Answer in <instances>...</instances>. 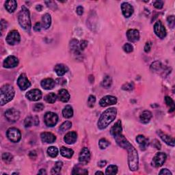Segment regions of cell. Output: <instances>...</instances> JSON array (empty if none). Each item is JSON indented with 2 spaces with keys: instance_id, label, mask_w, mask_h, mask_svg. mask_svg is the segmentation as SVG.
<instances>
[{
  "instance_id": "6da1fadb",
  "label": "cell",
  "mask_w": 175,
  "mask_h": 175,
  "mask_svg": "<svg viewBox=\"0 0 175 175\" xmlns=\"http://www.w3.org/2000/svg\"><path fill=\"white\" fill-rule=\"evenodd\" d=\"M116 142L120 147L126 149L128 153V165L131 171H136L139 167L138 153L134 146L126 139L122 133L114 136Z\"/></svg>"
},
{
  "instance_id": "7a4b0ae2",
  "label": "cell",
  "mask_w": 175,
  "mask_h": 175,
  "mask_svg": "<svg viewBox=\"0 0 175 175\" xmlns=\"http://www.w3.org/2000/svg\"><path fill=\"white\" fill-rule=\"evenodd\" d=\"M117 114V110L116 108H110L106 110L104 112H103L101 116H100L98 123V127L99 129H105L107 128L110 123L114 121L116 118Z\"/></svg>"
},
{
  "instance_id": "3957f363",
  "label": "cell",
  "mask_w": 175,
  "mask_h": 175,
  "mask_svg": "<svg viewBox=\"0 0 175 175\" xmlns=\"http://www.w3.org/2000/svg\"><path fill=\"white\" fill-rule=\"evenodd\" d=\"M18 21L21 26L24 29L30 32L31 28V24L30 19V14L28 8L23 5L21 7V10L20 11L18 15Z\"/></svg>"
},
{
  "instance_id": "277c9868",
  "label": "cell",
  "mask_w": 175,
  "mask_h": 175,
  "mask_svg": "<svg viewBox=\"0 0 175 175\" xmlns=\"http://www.w3.org/2000/svg\"><path fill=\"white\" fill-rule=\"evenodd\" d=\"M15 95V89L11 85L5 84L1 88L0 91V103L3 106L12 101Z\"/></svg>"
},
{
  "instance_id": "5b68a950",
  "label": "cell",
  "mask_w": 175,
  "mask_h": 175,
  "mask_svg": "<svg viewBox=\"0 0 175 175\" xmlns=\"http://www.w3.org/2000/svg\"><path fill=\"white\" fill-rule=\"evenodd\" d=\"M6 136L8 140L14 143L19 142L21 139V131L15 127L8 129L6 132Z\"/></svg>"
},
{
  "instance_id": "8992f818",
  "label": "cell",
  "mask_w": 175,
  "mask_h": 175,
  "mask_svg": "<svg viewBox=\"0 0 175 175\" xmlns=\"http://www.w3.org/2000/svg\"><path fill=\"white\" fill-rule=\"evenodd\" d=\"M44 120L45 125L49 127H53L58 121V116L56 113L49 111L45 114L44 116Z\"/></svg>"
},
{
  "instance_id": "52a82bcc",
  "label": "cell",
  "mask_w": 175,
  "mask_h": 175,
  "mask_svg": "<svg viewBox=\"0 0 175 175\" xmlns=\"http://www.w3.org/2000/svg\"><path fill=\"white\" fill-rule=\"evenodd\" d=\"M5 41L8 44L10 45H15L19 44L21 41V36L18 31L13 30L10 31L5 38Z\"/></svg>"
},
{
  "instance_id": "ba28073f",
  "label": "cell",
  "mask_w": 175,
  "mask_h": 175,
  "mask_svg": "<svg viewBox=\"0 0 175 175\" xmlns=\"http://www.w3.org/2000/svg\"><path fill=\"white\" fill-rule=\"evenodd\" d=\"M166 158H167V155L164 153H162V152H159V153H156L155 155L154 156L153 160H152V166L155 168H159L162 166L163 163H165Z\"/></svg>"
},
{
  "instance_id": "9c48e42d",
  "label": "cell",
  "mask_w": 175,
  "mask_h": 175,
  "mask_svg": "<svg viewBox=\"0 0 175 175\" xmlns=\"http://www.w3.org/2000/svg\"><path fill=\"white\" fill-rule=\"evenodd\" d=\"M5 117L9 122H15L19 120L20 117V113L18 110L15 108L8 109L5 112Z\"/></svg>"
},
{
  "instance_id": "30bf717a",
  "label": "cell",
  "mask_w": 175,
  "mask_h": 175,
  "mask_svg": "<svg viewBox=\"0 0 175 175\" xmlns=\"http://www.w3.org/2000/svg\"><path fill=\"white\" fill-rule=\"evenodd\" d=\"M154 31L159 38L163 39L167 35V31L161 21H157L154 25Z\"/></svg>"
},
{
  "instance_id": "8fae6325",
  "label": "cell",
  "mask_w": 175,
  "mask_h": 175,
  "mask_svg": "<svg viewBox=\"0 0 175 175\" xmlns=\"http://www.w3.org/2000/svg\"><path fill=\"white\" fill-rule=\"evenodd\" d=\"M90 160V152L86 147L82 149L79 155V162L82 165H86Z\"/></svg>"
},
{
  "instance_id": "7c38bea8",
  "label": "cell",
  "mask_w": 175,
  "mask_h": 175,
  "mask_svg": "<svg viewBox=\"0 0 175 175\" xmlns=\"http://www.w3.org/2000/svg\"><path fill=\"white\" fill-rule=\"evenodd\" d=\"M25 97H27V99H28L30 101H37L41 100L42 94V92L39 90V89H32L30 91H28Z\"/></svg>"
},
{
  "instance_id": "4fadbf2b",
  "label": "cell",
  "mask_w": 175,
  "mask_h": 175,
  "mask_svg": "<svg viewBox=\"0 0 175 175\" xmlns=\"http://www.w3.org/2000/svg\"><path fill=\"white\" fill-rule=\"evenodd\" d=\"M17 84L21 90H27L28 88L30 87L31 84L29 80H28L26 75L24 73L21 74L17 80Z\"/></svg>"
},
{
  "instance_id": "5bb4252c",
  "label": "cell",
  "mask_w": 175,
  "mask_h": 175,
  "mask_svg": "<svg viewBox=\"0 0 175 175\" xmlns=\"http://www.w3.org/2000/svg\"><path fill=\"white\" fill-rule=\"evenodd\" d=\"M19 64V60L16 57L10 56L5 58L4 62V67L7 68H13L16 67Z\"/></svg>"
},
{
  "instance_id": "9a60e30c",
  "label": "cell",
  "mask_w": 175,
  "mask_h": 175,
  "mask_svg": "<svg viewBox=\"0 0 175 175\" xmlns=\"http://www.w3.org/2000/svg\"><path fill=\"white\" fill-rule=\"evenodd\" d=\"M116 103H117L116 97L111 95H107L103 97L99 102V104L101 107H107V106L116 104Z\"/></svg>"
},
{
  "instance_id": "2e32d148",
  "label": "cell",
  "mask_w": 175,
  "mask_h": 175,
  "mask_svg": "<svg viewBox=\"0 0 175 175\" xmlns=\"http://www.w3.org/2000/svg\"><path fill=\"white\" fill-rule=\"evenodd\" d=\"M121 10L123 15H124L126 18L130 17L132 15H133V13L134 12L133 7L127 2L122 3L121 5Z\"/></svg>"
},
{
  "instance_id": "e0dca14e",
  "label": "cell",
  "mask_w": 175,
  "mask_h": 175,
  "mask_svg": "<svg viewBox=\"0 0 175 175\" xmlns=\"http://www.w3.org/2000/svg\"><path fill=\"white\" fill-rule=\"evenodd\" d=\"M127 37L129 41L131 42H135L139 41L140 32L138 30L135 29L129 30L127 31Z\"/></svg>"
},
{
  "instance_id": "ac0fdd59",
  "label": "cell",
  "mask_w": 175,
  "mask_h": 175,
  "mask_svg": "<svg viewBox=\"0 0 175 175\" xmlns=\"http://www.w3.org/2000/svg\"><path fill=\"white\" fill-rule=\"evenodd\" d=\"M41 138L42 142L48 143H53L56 140V137L54 136L53 133H49V132H43L41 135Z\"/></svg>"
},
{
  "instance_id": "d6986e66",
  "label": "cell",
  "mask_w": 175,
  "mask_h": 175,
  "mask_svg": "<svg viewBox=\"0 0 175 175\" xmlns=\"http://www.w3.org/2000/svg\"><path fill=\"white\" fill-rule=\"evenodd\" d=\"M136 141L138 143L140 149H141L142 151L146 150L149 145L148 139L146 138L144 136H142V135H139V136L136 137Z\"/></svg>"
},
{
  "instance_id": "ffe728a7",
  "label": "cell",
  "mask_w": 175,
  "mask_h": 175,
  "mask_svg": "<svg viewBox=\"0 0 175 175\" xmlns=\"http://www.w3.org/2000/svg\"><path fill=\"white\" fill-rule=\"evenodd\" d=\"M157 133H158V135L160 136L161 139H162L166 144L171 146H174V139L173 137L169 136L168 135L164 133L160 130L157 131Z\"/></svg>"
},
{
  "instance_id": "44dd1931",
  "label": "cell",
  "mask_w": 175,
  "mask_h": 175,
  "mask_svg": "<svg viewBox=\"0 0 175 175\" xmlns=\"http://www.w3.org/2000/svg\"><path fill=\"white\" fill-rule=\"evenodd\" d=\"M77 134L75 131H70L64 137V142L68 144H73L77 141Z\"/></svg>"
},
{
  "instance_id": "7402d4cb",
  "label": "cell",
  "mask_w": 175,
  "mask_h": 175,
  "mask_svg": "<svg viewBox=\"0 0 175 175\" xmlns=\"http://www.w3.org/2000/svg\"><path fill=\"white\" fill-rule=\"evenodd\" d=\"M39 124V120L37 116H28L24 120V126L25 127H30L32 125L37 126Z\"/></svg>"
},
{
  "instance_id": "603a6c76",
  "label": "cell",
  "mask_w": 175,
  "mask_h": 175,
  "mask_svg": "<svg viewBox=\"0 0 175 175\" xmlns=\"http://www.w3.org/2000/svg\"><path fill=\"white\" fill-rule=\"evenodd\" d=\"M41 84V86L45 90H51L55 86L56 82L53 79L47 78L42 80Z\"/></svg>"
},
{
  "instance_id": "cb8c5ba5",
  "label": "cell",
  "mask_w": 175,
  "mask_h": 175,
  "mask_svg": "<svg viewBox=\"0 0 175 175\" xmlns=\"http://www.w3.org/2000/svg\"><path fill=\"white\" fill-rule=\"evenodd\" d=\"M58 98L59 99L60 101H61L62 102L67 103L70 100L71 96L70 94L68 93V90H66V89H61V90H59L58 92Z\"/></svg>"
},
{
  "instance_id": "d4e9b609",
  "label": "cell",
  "mask_w": 175,
  "mask_h": 175,
  "mask_svg": "<svg viewBox=\"0 0 175 175\" xmlns=\"http://www.w3.org/2000/svg\"><path fill=\"white\" fill-rule=\"evenodd\" d=\"M122 125H121V121L120 120H118V121L114 124V125L111 127L110 130V133L111 136H113L114 137L117 136V135L122 133Z\"/></svg>"
},
{
  "instance_id": "484cf974",
  "label": "cell",
  "mask_w": 175,
  "mask_h": 175,
  "mask_svg": "<svg viewBox=\"0 0 175 175\" xmlns=\"http://www.w3.org/2000/svg\"><path fill=\"white\" fill-rule=\"evenodd\" d=\"M54 70H55V72L58 76L62 77L68 72V68L67 66H65L64 64H59L56 66L55 68H54Z\"/></svg>"
},
{
  "instance_id": "4316f807",
  "label": "cell",
  "mask_w": 175,
  "mask_h": 175,
  "mask_svg": "<svg viewBox=\"0 0 175 175\" xmlns=\"http://www.w3.org/2000/svg\"><path fill=\"white\" fill-rule=\"evenodd\" d=\"M5 8L8 13H13L17 8V2L15 0H8L5 3Z\"/></svg>"
},
{
  "instance_id": "83f0119b",
  "label": "cell",
  "mask_w": 175,
  "mask_h": 175,
  "mask_svg": "<svg viewBox=\"0 0 175 175\" xmlns=\"http://www.w3.org/2000/svg\"><path fill=\"white\" fill-rule=\"evenodd\" d=\"M51 24V17L49 14L46 13L42 17V26L44 29L47 30L49 28Z\"/></svg>"
},
{
  "instance_id": "f1b7e54d",
  "label": "cell",
  "mask_w": 175,
  "mask_h": 175,
  "mask_svg": "<svg viewBox=\"0 0 175 175\" xmlns=\"http://www.w3.org/2000/svg\"><path fill=\"white\" fill-rule=\"evenodd\" d=\"M70 47L71 51L74 53L75 55L79 56L80 55V50L79 46V42L76 39H73L72 41L70 42Z\"/></svg>"
},
{
  "instance_id": "f546056e",
  "label": "cell",
  "mask_w": 175,
  "mask_h": 175,
  "mask_svg": "<svg viewBox=\"0 0 175 175\" xmlns=\"http://www.w3.org/2000/svg\"><path fill=\"white\" fill-rule=\"evenodd\" d=\"M60 154H61L63 157L69 159L73 157L74 151L73 149L67 148L65 147V146H62V147H61V148H60Z\"/></svg>"
},
{
  "instance_id": "4dcf8cb0",
  "label": "cell",
  "mask_w": 175,
  "mask_h": 175,
  "mask_svg": "<svg viewBox=\"0 0 175 175\" xmlns=\"http://www.w3.org/2000/svg\"><path fill=\"white\" fill-rule=\"evenodd\" d=\"M152 118V113L150 111L148 110H145L143 111V112L141 114V115L140 116V119L141 120V122L144 123H148L150 121L151 119Z\"/></svg>"
},
{
  "instance_id": "1f68e13d",
  "label": "cell",
  "mask_w": 175,
  "mask_h": 175,
  "mask_svg": "<svg viewBox=\"0 0 175 175\" xmlns=\"http://www.w3.org/2000/svg\"><path fill=\"white\" fill-rule=\"evenodd\" d=\"M62 115L66 118H70L73 116V110L71 105H68L65 106L62 110Z\"/></svg>"
},
{
  "instance_id": "d6a6232c",
  "label": "cell",
  "mask_w": 175,
  "mask_h": 175,
  "mask_svg": "<svg viewBox=\"0 0 175 175\" xmlns=\"http://www.w3.org/2000/svg\"><path fill=\"white\" fill-rule=\"evenodd\" d=\"M101 84L102 86L105 89L110 88L111 84H112V79H111V77L110 75H106L104 78H103Z\"/></svg>"
},
{
  "instance_id": "836d02e7",
  "label": "cell",
  "mask_w": 175,
  "mask_h": 175,
  "mask_svg": "<svg viewBox=\"0 0 175 175\" xmlns=\"http://www.w3.org/2000/svg\"><path fill=\"white\" fill-rule=\"evenodd\" d=\"M63 163L62 162H57L55 163L54 167L51 169V173L52 174H59L61 171V169L62 168Z\"/></svg>"
},
{
  "instance_id": "e575fe53",
  "label": "cell",
  "mask_w": 175,
  "mask_h": 175,
  "mask_svg": "<svg viewBox=\"0 0 175 175\" xmlns=\"http://www.w3.org/2000/svg\"><path fill=\"white\" fill-rule=\"evenodd\" d=\"M71 127H72V122L70 121H65L64 122H63L62 124L60 125V127H59L60 132H61V133H64V132L67 131L68 129H70Z\"/></svg>"
},
{
  "instance_id": "d590c367",
  "label": "cell",
  "mask_w": 175,
  "mask_h": 175,
  "mask_svg": "<svg viewBox=\"0 0 175 175\" xmlns=\"http://www.w3.org/2000/svg\"><path fill=\"white\" fill-rule=\"evenodd\" d=\"M57 96L55 93H51L45 97V101L48 103H54L56 101Z\"/></svg>"
},
{
  "instance_id": "8d00e7d4",
  "label": "cell",
  "mask_w": 175,
  "mask_h": 175,
  "mask_svg": "<svg viewBox=\"0 0 175 175\" xmlns=\"http://www.w3.org/2000/svg\"><path fill=\"white\" fill-rule=\"evenodd\" d=\"M151 69L153 70L154 72H159V71H162L163 69V67L162 64V63L159 61L155 62L154 63L151 64Z\"/></svg>"
},
{
  "instance_id": "74e56055",
  "label": "cell",
  "mask_w": 175,
  "mask_h": 175,
  "mask_svg": "<svg viewBox=\"0 0 175 175\" xmlns=\"http://www.w3.org/2000/svg\"><path fill=\"white\" fill-rule=\"evenodd\" d=\"M165 102L169 108H170V110L169 112H173L174 110V103L173 99H172L170 97L166 96L165 97Z\"/></svg>"
},
{
  "instance_id": "f35d334b",
  "label": "cell",
  "mask_w": 175,
  "mask_h": 175,
  "mask_svg": "<svg viewBox=\"0 0 175 175\" xmlns=\"http://www.w3.org/2000/svg\"><path fill=\"white\" fill-rule=\"evenodd\" d=\"M118 173V167L115 165H110L106 168L105 174L107 175L116 174Z\"/></svg>"
},
{
  "instance_id": "ab89813d",
  "label": "cell",
  "mask_w": 175,
  "mask_h": 175,
  "mask_svg": "<svg viewBox=\"0 0 175 175\" xmlns=\"http://www.w3.org/2000/svg\"><path fill=\"white\" fill-rule=\"evenodd\" d=\"M47 153L51 157H56L58 155V149L56 146H50L47 149Z\"/></svg>"
},
{
  "instance_id": "60d3db41",
  "label": "cell",
  "mask_w": 175,
  "mask_h": 175,
  "mask_svg": "<svg viewBox=\"0 0 175 175\" xmlns=\"http://www.w3.org/2000/svg\"><path fill=\"white\" fill-rule=\"evenodd\" d=\"M73 174H88V170H86V169H82L79 167V166H75L73 168Z\"/></svg>"
},
{
  "instance_id": "b9f144b4",
  "label": "cell",
  "mask_w": 175,
  "mask_h": 175,
  "mask_svg": "<svg viewBox=\"0 0 175 175\" xmlns=\"http://www.w3.org/2000/svg\"><path fill=\"white\" fill-rule=\"evenodd\" d=\"M2 159L5 163H10L13 159V155H11L10 153H4L2 155Z\"/></svg>"
},
{
  "instance_id": "7bdbcfd3",
  "label": "cell",
  "mask_w": 175,
  "mask_h": 175,
  "mask_svg": "<svg viewBox=\"0 0 175 175\" xmlns=\"http://www.w3.org/2000/svg\"><path fill=\"white\" fill-rule=\"evenodd\" d=\"M110 143L105 138H102L99 140V146L101 149H105L107 147L110 146Z\"/></svg>"
},
{
  "instance_id": "ee69618b",
  "label": "cell",
  "mask_w": 175,
  "mask_h": 175,
  "mask_svg": "<svg viewBox=\"0 0 175 175\" xmlns=\"http://www.w3.org/2000/svg\"><path fill=\"white\" fill-rule=\"evenodd\" d=\"M134 88V84L132 82H127L126 84H123L122 86V89L124 90H127V91H131Z\"/></svg>"
},
{
  "instance_id": "f6af8a7d",
  "label": "cell",
  "mask_w": 175,
  "mask_h": 175,
  "mask_svg": "<svg viewBox=\"0 0 175 175\" xmlns=\"http://www.w3.org/2000/svg\"><path fill=\"white\" fill-rule=\"evenodd\" d=\"M96 103V97L94 95H90L88 99V105L90 108H93Z\"/></svg>"
},
{
  "instance_id": "bcb514c9",
  "label": "cell",
  "mask_w": 175,
  "mask_h": 175,
  "mask_svg": "<svg viewBox=\"0 0 175 175\" xmlns=\"http://www.w3.org/2000/svg\"><path fill=\"white\" fill-rule=\"evenodd\" d=\"M123 50H124L126 53H131L133 50V47L131 44L130 43H126L123 46Z\"/></svg>"
},
{
  "instance_id": "7dc6e473",
  "label": "cell",
  "mask_w": 175,
  "mask_h": 175,
  "mask_svg": "<svg viewBox=\"0 0 175 175\" xmlns=\"http://www.w3.org/2000/svg\"><path fill=\"white\" fill-rule=\"evenodd\" d=\"M44 108H45V106L43 104H42V103H36L34 107V111H36V112H38V111H41L42 110H43Z\"/></svg>"
},
{
  "instance_id": "c3c4849f",
  "label": "cell",
  "mask_w": 175,
  "mask_h": 175,
  "mask_svg": "<svg viewBox=\"0 0 175 175\" xmlns=\"http://www.w3.org/2000/svg\"><path fill=\"white\" fill-rule=\"evenodd\" d=\"M163 1H160V0H159V1H155L153 2V5H154V7L157 8V9H162V8H163Z\"/></svg>"
},
{
  "instance_id": "681fc988",
  "label": "cell",
  "mask_w": 175,
  "mask_h": 175,
  "mask_svg": "<svg viewBox=\"0 0 175 175\" xmlns=\"http://www.w3.org/2000/svg\"><path fill=\"white\" fill-rule=\"evenodd\" d=\"M8 27V24L7 22L4 19L1 20V34L2 35L4 31L6 30V28Z\"/></svg>"
},
{
  "instance_id": "f907efd6",
  "label": "cell",
  "mask_w": 175,
  "mask_h": 175,
  "mask_svg": "<svg viewBox=\"0 0 175 175\" xmlns=\"http://www.w3.org/2000/svg\"><path fill=\"white\" fill-rule=\"evenodd\" d=\"M168 23L169 26H170L171 28L174 27V15L168 16Z\"/></svg>"
},
{
  "instance_id": "816d5d0a",
  "label": "cell",
  "mask_w": 175,
  "mask_h": 175,
  "mask_svg": "<svg viewBox=\"0 0 175 175\" xmlns=\"http://www.w3.org/2000/svg\"><path fill=\"white\" fill-rule=\"evenodd\" d=\"M45 4L48 5L49 8H51V9L55 10L57 8V5L55 3V2L53 1H49V2H45Z\"/></svg>"
},
{
  "instance_id": "f5cc1de1",
  "label": "cell",
  "mask_w": 175,
  "mask_h": 175,
  "mask_svg": "<svg viewBox=\"0 0 175 175\" xmlns=\"http://www.w3.org/2000/svg\"><path fill=\"white\" fill-rule=\"evenodd\" d=\"M79 49L81 51L84 50L86 47L88 46V42L86 41H82L80 42V43L79 44Z\"/></svg>"
},
{
  "instance_id": "db71d44e",
  "label": "cell",
  "mask_w": 175,
  "mask_h": 175,
  "mask_svg": "<svg viewBox=\"0 0 175 175\" xmlns=\"http://www.w3.org/2000/svg\"><path fill=\"white\" fill-rule=\"evenodd\" d=\"M152 47V42L148 41L146 42L144 46V51L146 53H148L151 51Z\"/></svg>"
},
{
  "instance_id": "11a10c76",
  "label": "cell",
  "mask_w": 175,
  "mask_h": 175,
  "mask_svg": "<svg viewBox=\"0 0 175 175\" xmlns=\"http://www.w3.org/2000/svg\"><path fill=\"white\" fill-rule=\"evenodd\" d=\"M153 146H154L155 148H156L157 149H159V150H160L161 147H162L160 142L157 140H153Z\"/></svg>"
},
{
  "instance_id": "9f6ffc18",
  "label": "cell",
  "mask_w": 175,
  "mask_h": 175,
  "mask_svg": "<svg viewBox=\"0 0 175 175\" xmlns=\"http://www.w3.org/2000/svg\"><path fill=\"white\" fill-rule=\"evenodd\" d=\"M41 27H42V25H41V23L37 22L35 24V25L34 26V30L35 31H40L41 30Z\"/></svg>"
},
{
  "instance_id": "6f0895ef",
  "label": "cell",
  "mask_w": 175,
  "mask_h": 175,
  "mask_svg": "<svg viewBox=\"0 0 175 175\" xmlns=\"http://www.w3.org/2000/svg\"><path fill=\"white\" fill-rule=\"evenodd\" d=\"M76 12H77V15H79V16L82 15L83 13H84V8H83L82 5H79V6L77 8Z\"/></svg>"
},
{
  "instance_id": "680465c9",
  "label": "cell",
  "mask_w": 175,
  "mask_h": 175,
  "mask_svg": "<svg viewBox=\"0 0 175 175\" xmlns=\"http://www.w3.org/2000/svg\"><path fill=\"white\" fill-rule=\"evenodd\" d=\"M159 174H166V175H172L171 172L168 170L167 168L162 169V170L159 172Z\"/></svg>"
},
{
  "instance_id": "91938a15",
  "label": "cell",
  "mask_w": 175,
  "mask_h": 175,
  "mask_svg": "<svg viewBox=\"0 0 175 175\" xmlns=\"http://www.w3.org/2000/svg\"><path fill=\"white\" fill-rule=\"evenodd\" d=\"M56 82L58 83L59 85H65L67 84V81L64 78H58L56 79Z\"/></svg>"
},
{
  "instance_id": "94428289",
  "label": "cell",
  "mask_w": 175,
  "mask_h": 175,
  "mask_svg": "<svg viewBox=\"0 0 175 175\" xmlns=\"http://www.w3.org/2000/svg\"><path fill=\"white\" fill-rule=\"evenodd\" d=\"M29 156L31 157V158H36V156H37V153L35 151H31L29 153Z\"/></svg>"
},
{
  "instance_id": "6125c7cd",
  "label": "cell",
  "mask_w": 175,
  "mask_h": 175,
  "mask_svg": "<svg viewBox=\"0 0 175 175\" xmlns=\"http://www.w3.org/2000/svg\"><path fill=\"white\" fill-rule=\"evenodd\" d=\"M106 163H107V162H106V161H101V162H99L98 163V166H99V167L103 168V167H104V166L106 165Z\"/></svg>"
},
{
  "instance_id": "be15d7a7",
  "label": "cell",
  "mask_w": 175,
  "mask_h": 175,
  "mask_svg": "<svg viewBox=\"0 0 175 175\" xmlns=\"http://www.w3.org/2000/svg\"><path fill=\"white\" fill-rule=\"evenodd\" d=\"M38 174H46L47 173H46V171L45 169H41V170H40V171L38 173Z\"/></svg>"
},
{
  "instance_id": "e7e4bbea",
  "label": "cell",
  "mask_w": 175,
  "mask_h": 175,
  "mask_svg": "<svg viewBox=\"0 0 175 175\" xmlns=\"http://www.w3.org/2000/svg\"><path fill=\"white\" fill-rule=\"evenodd\" d=\"M36 9L38 11H41L42 10V5H36Z\"/></svg>"
},
{
  "instance_id": "03108f58",
  "label": "cell",
  "mask_w": 175,
  "mask_h": 175,
  "mask_svg": "<svg viewBox=\"0 0 175 175\" xmlns=\"http://www.w3.org/2000/svg\"><path fill=\"white\" fill-rule=\"evenodd\" d=\"M103 174L104 173H103V172H101V171H98V172H97V173H95V174Z\"/></svg>"
}]
</instances>
